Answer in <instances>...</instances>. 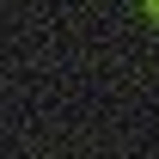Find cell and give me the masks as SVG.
<instances>
[{
	"label": "cell",
	"instance_id": "6da1fadb",
	"mask_svg": "<svg viewBox=\"0 0 159 159\" xmlns=\"http://www.w3.org/2000/svg\"><path fill=\"white\" fill-rule=\"evenodd\" d=\"M147 6H153V12H159V0H147Z\"/></svg>",
	"mask_w": 159,
	"mask_h": 159
}]
</instances>
